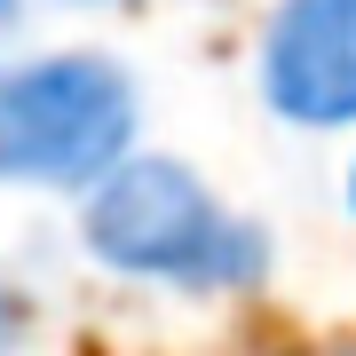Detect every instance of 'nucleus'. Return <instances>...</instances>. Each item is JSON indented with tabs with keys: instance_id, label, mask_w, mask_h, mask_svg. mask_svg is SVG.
<instances>
[{
	"instance_id": "nucleus-2",
	"label": "nucleus",
	"mask_w": 356,
	"mask_h": 356,
	"mask_svg": "<svg viewBox=\"0 0 356 356\" xmlns=\"http://www.w3.org/2000/svg\"><path fill=\"white\" fill-rule=\"evenodd\" d=\"M135 143V79L111 56H32L0 72V182L95 191Z\"/></svg>"
},
{
	"instance_id": "nucleus-4",
	"label": "nucleus",
	"mask_w": 356,
	"mask_h": 356,
	"mask_svg": "<svg viewBox=\"0 0 356 356\" xmlns=\"http://www.w3.org/2000/svg\"><path fill=\"white\" fill-rule=\"evenodd\" d=\"M16 16H24V0H0V40L16 32Z\"/></svg>"
},
{
	"instance_id": "nucleus-5",
	"label": "nucleus",
	"mask_w": 356,
	"mask_h": 356,
	"mask_svg": "<svg viewBox=\"0 0 356 356\" xmlns=\"http://www.w3.org/2000/svg\"><path fill=\"white\" fill-rule=\"evenodd\" d=\"M348 214H356V159H348Z\"/></svg>"
},
{
	"instance_id": "nucleus-1",
	"label": "nucleus",
	"mask_w": 356,
	"mask_h": 356,
	"mask_svg": "<svg viewBox=\"0 0 356 356\" xmlns=\"http://www.w3.org/2000/svg\"><path fill=\"white\" fill-rule=\"evenodd\" d=\"M88 254L175 293H245L269 277V238L238 222L182 159H119L88 191Z\"/></svg>"
},
{
	"instance_id": "nucleus-6",
	"label": "nucleus",
	"mask_w": 356,
	"mask_h": 356,
	"mask_svg": "<svg viewBox=\"0 0 356 356\" xmlns=\"http://www.w3.org/2000/svg\"><path fill=\"white\" fill-rule=\"evenodd\" d=\"M317 356H356V341H341V348H317Z\"/></svg>"
},
{
	"instance_id": "nucleus-3",
	"label": "nucleus",
	"mask_w": 356,
	"mask_h": 356,
	"mask_svg": "<svg viewBox=\"0 0 356 356\" xmlns=\"http://www.w3.org/2000/svg\"><path fill=\"white\" fill-rule=\"evenodd\" d=\"M261 95L285 127H356V0H277Z\"/></svg>"
},
{
	"instance_id": "nucleus-7",
	"label": "nucleus",
	"mask_w": 356,
	"mask_h": 356,
	"mask_svg": "<svg viewBox=\"0 0 356 356\" xmlns=\"http://www.w3.org/2000/svg\"><path fill=\"white\" fill-rule=\"evenodd\" d=\"M88 8H95V0H88Z\"/></svg>"
}]
</instances>
